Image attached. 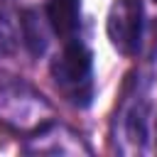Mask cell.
Wrapping results in <instances>:
<instances>
[{
	"instance_id": "obj_6",
	"label": "cell",
	"mask_w": 157,
	"mask_h": 157,
	"mask_svg": "<svg viewBox=\"0 0 157 157\" xmlns=\"http://www.w3.org/2000/svg\"><path fill=\"white\" fill-rule=\"evenodd\" d=\"M123 132L135 147H145V142H147V113L142 105L135 103L128 110V115L123 118Z\"/></svg>"
},
{
	"instance_id": "obj_1",
	"label": "cell",
	"mask_w": 157,
	"mask_h": 157,
	"mask_svg": "<svg viewBox=\"0 0 157 157\" xmlns=\"http://www.w3.org/2000/svg\"><path fill=\"white\" fill-rule=\"evenodd\" d=\"M52 78L56 83V88L61 91V96L76 105V108H86L91 105L93 98V56L88 52V47L83 42L66 39L61 54H56V59L52 61Z\"/></svg>"
},
{
	"instance_id": "obj_7",
	"label": "cell",
	"mask_w": 157,
	"mask_h": 157,
	"mask_svg": "<svg viewBox=\"0 0 157 157\" xmlns=\"http://www.w3.org/2000/svg\"><path fill=\"white\" fill-rule=\"evenodd\" d=\"M12 47H15V34H12V29H10V22L0 15V56L10 54Z\"/></svg>"
},
{
	"instance_id": "obj_8",
	"label": "cell",
	"mask_w": 157,
	"mask_h": 157,
	"mask_svg": "<svg viewBox=\"0 0 157 157\" xmlns=\"http://www.w3.org/2000/svg\"><path fill=\"white\" fill-rule=\"evenodd\" d=\"M155 2H157V0H155Z\"/></svg>"
},
{
	"instance_id": "obj_2",
	"label": "cell",
	"mask_w": 157,
	"mask_h": 157,
	"mask_svg": "<svg viewBox=\"0 0 157 157\" xmlns=\"http://www.w3.org/2000/svg\"><path fill=\"white\" fill-rule=\"evenodd\" d=\"M49 103L32 86L12 76H0V120L15 128H42L49 123Z\"/></svg>"
},
{
	"instance_id": "obj_5",
	"label": "cell",
	"mask_w": 157,
	"mask_h": 157,
	"mask_svg": "<svg viewBox=\"0 0 157 157\" xmlns=\"http://www.w3.org/2000/svg\"><path fill=\"white\" fill-rule=\"evenodd\" d=\"M44 17L37 10H22V15H20V34H22V42L32 56H42L49 44V39H47L49 37V32H47L49 20H44Z\"/></svg>"
},
{
	"instance_id": "obj_3",
	"label": "cell",
	"mask_w": 157,
	"mask_h": 157,
	"mask_svg": "<svg viewBox=\"0 0 157 157\" xmlns=\"http://www.w3.org/2000/svg\"><path fill=\"white\" fill-rule=\"evenodd\" d=\"M105 32L115 52L135 56L145 44V7L140 0H115L108 10Z\"/></svg>"
},
{
	"instance_id": "obj_4",
	"label": "cell",
	"mask_w": 157,
	"mask_h": 157,
	"mask_svg": "<svg viewBox=\"0 0 157 157\" xmlns=\"http://www.w3.org/2000/svg\"><path fill=\"white\" fill-rule=\"evenodd\" d=\"M49 27L64 42L74 39L81 27V0H49L44 10Z\"/></svg>"
}]
</instances>
